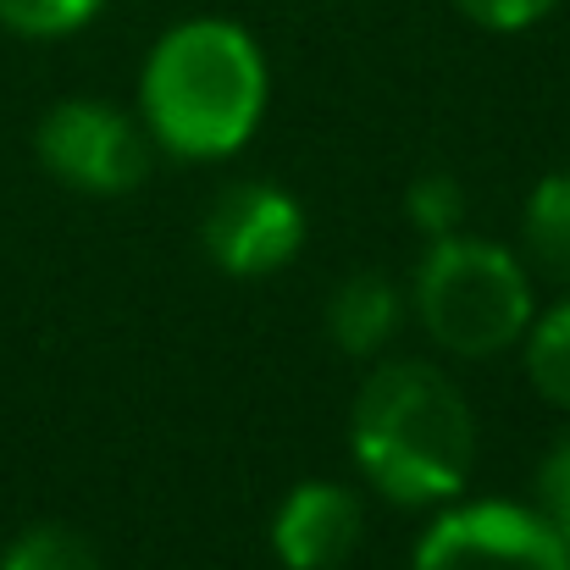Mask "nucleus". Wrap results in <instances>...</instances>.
<instances>
[{"instance_id":"nucleus-10","label":"nucleus","mask_w":570,"mask_h":570,"mask_svg":"<svg viewBox=\"0 0 570 570\" xmlns=\"http://www.w3.org/2000/svg\"><path fill=\"white\" fill-rule=\"evenodd\" d=\"M0 570H100V554L83 532H72L61 521H39L6 543Z\"/></svg>"},{"instance_id":"nucleus-14","label":"nucleus","mask_w":570,"mask_h":570,"mask_svg":"<svg viewBox=\"0 0 570 570\" xmlns=\"http://www.w3.org/2000/svg\"><path fill=\"white\" fill-rule=\"evenodd\" d=\"M538 515L570 543V438L549 449V460L538 471Z\"/></svg>"},{"instance_id":"nucleus-9","label":"nucleus","mask_w":570,"mask_h":570,"mask_svg":"<svg viewBox=\"0 0 570 570\" xmlns=\"http://www.w3.org/2000/svg\"><path fill=\"white\" fill-rule=\"evenodd\" d=\"M521 238L543 277L570 283V173H549L532 189L527 216H521Z\"/></svg>"},{"instance_id":"nucleus-11","label":"nucleus","mask_w":570,"mask_h":570,"mask_svg":"<svg viewBox=\"0 0 570 570\" xmlns=\"http://www.w3.org/2000/svg\"><path fill=\"white\" fill-rule=\"evenodd\" d=\"M527 377L549 404L570 410V299L527 327Z\"/></svg>"},{"instance_id":"nucleus-3","label":"nucleus","mask_w":570,"mask_h":570,"mask_svg":"<svg viewBox=\"0 0 570 570\" xmlns=\"http://www.w3.org/2000/svg\"><path fill=\"white\" fill-rule=\"evenodd\" d=\"M410 299H415V316L432 333V344H443L449 355H465V361L504 355L532 327L527 266L504 244L471 238V233L432 238V249L415 266Z\"/></svg>"},{"instance_id":"nucleus-4","label":"nucleus","mask_w":570,"mask_h":570,"mask_svg":"<svg viewBox=\"0 0 570 570\" xmlns=\"http://www.w3.org/2000/svg\"><path fill=\"white\" fill-rule=\"evenodd\" d=\"M570 543L538 515L510 499H476L443 510L421 543L410 570H566Z\"/></svg>"},{"instance_id":"nucleus-16","label":"nucleus","mask_w":570,"mask_h":570,"mask_svg":"<svg viewBox=\"0 0 570 570\" xmlns=\"http://www.w3.org/2000/svg\"><path fill=\"white\" fill-rule=\"evenodd\" d=\"M566 570H570V560H566Z\"/></svg>"},{"instance_id":"nucleus-12","label":"nucleus","mask_w":570,"mask_h":570,"mask_svg":"<svg viewBox=\"0 0 570 570\" xmlns=\"http://www.w3.org/2000/svg\"><path fill=\"white\" fill-rule=\"evenodd\" d=\"M100 11V0H0V22L28 39H61L83 28Z\"/></svg>"},{"instance_id":"nucleus-13","label":"nucleus","mask_w":570,"mask_h":570,"mask_svg":"<svg viewBox=\"0 0 570 570\" xmlns=\"http://www.w3.org/2000/svg\"><path fill=\"white\" fill-rule=\"evenodd\" d=\"M410 222L426 233V244L432 238H449V233H460V216H465V189L449 178V173H421L415 184H410Z\"/></svg>"},{"instance_id":"nucleus-8","label":"nucleus","mask_w":570,"mask_h":570,"mask_svg":"<svg viewBox=\"0 0 570 570\" xmlns=\"http://www.w3.org/2000/svg\"><path fill=\"white\" fill-rule=\"evenodd\" d=\"M404 322V294L382 272H355L327 299V333L344 355H377Z\"/></svg>"},{"instance_id":"nucleus-7","label":"nucleus","mask_w":570,"mask_h":570,"mask_svg":"<svg viewBox=\"0 0 570 570\" xmlns=\"http://www.w3.org/2000/svg\"><path fill=\"white\" fill-rule=\"evenodd\" d=\"M361 499L344 482H299L272 515V549L283 570H338L361 543Z\"/></svg>"},{"instance_id":"nucleus-2","label":"nucleus","mask_w":570,"mask_h":570,"mask_svg":"<svg viewBox=\"0 0 570 570\" xmlns=\"http://www.w3.org/2000/svg\"><path fill=\"white\" fill-rule=\"evenodd\" d=\"M139 111L161 150L184 161L233 156L266 111V56L227 17L167 28L139 78Z\"/></svg>"},{"instance_id":"nucleus-15","label":"nucleus","mask_w":570,"mask_h":570,"mask_svg":"<svg viewBox=\"0 0 570 570\" xmlns=\"http://www.w3.org/2000/svg\"><path fill=\"white\" fill-rule=\"evenodd\" d=\"M460 17H471L476 28H493V33H521L532 22H543L560 0H454Z\"/></svg>"},{"instance_id":"nucleus-5","label":"nucleus","mask_w":570,"mask_h":570,"mask_svg":"<svg viewBox=\"0 0 570 570\" xmlns=\"http://www.w3.org/2000/svg\"><path fill=\"white\" fill-rule=\"evenodd\" d=\"M39 161L78 194H128L150 173V128L106 100H61L39 122Z\"/></svg>"},{"instance_id":"nucleus-1","label":"nucleus","mask_w":570,"mask_h":570,"mask_svg":"<svg viewBox=\"0 0 570 570\" xmlns=\"http://www.w3.org/2000/svg\"><path fill=\"white\" fill-rule=\"evenodd\" d=\"M350 449L387 504H449L476 460V415L465 393L426 361H387L361 382Z\"/></svg>"},{"instance_id":"nucleus-6","label":"nucleus","mask_w":570,"mask_h":570,"mask_svg":"<svg viewBox=\"0 0 570 570\" xmlns=\"http://www.w3.org/2000/svg\"><path fill=\"white\" fill-rule=\"evenodd\" d=\"M205 255L227 277H266L305 244V210L277 184H227L205 210Z\"/></svg>"}]
</instances>
